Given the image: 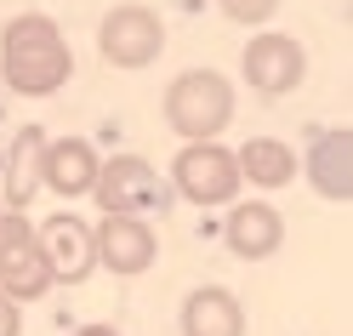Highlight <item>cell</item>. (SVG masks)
I'll return each mask as SVG.
<instances>
[{"instance_id":"cell-1","label":"cell","mask_w":353,"mask_h":336,"mask_svg":"<svg viewBox=\"0 0 353 336\" xmlns=\"http://www.w3.org/2000/svg\"><path fill=\"white\" fill-rule=\"evenodd\" d=\"M74 75L69 34L57 29V17L46 12H17L0 29V80L17 97H52L63 92V80Z\"/></svg>"},{"instance_id":"cell-2","label":"cell","mask_w":353,"mask_h":336,"mask_svg":"<svg viewBox=\"0 0 353 336\" xmlns=\"http://www.w3.org/2000/svg\"><path fill=\"white\" fill-rule=\"evenodd\" d=\"M234 80H223L216 69H188L165 86V126L176 131L183 143H205V137H223L234 126Z\"/></svg>"},{"instance_id":"cell-3","label":"cell","mask_w":353,"mask_h":336,"mask_svg":"<svg viewBox=\"0 0 353 336\" xmlns=\"http://www.w3.org/2000/svg\"><path fill=\"white\" fill-rule=\"evenodd\" d=\"M171 188L188 199V206H234L245 177L234 166V148H223L216 137L205 143H183L171 160Z\"/></svg>"},{"instance_id":"cell-4","label":"cell","mask_w":353,"mask_h":336,"mask_svg":"<svg viewBox=\"0 0 353 336\" xmlns=\"http://www.w3.org/2000/svg\"><path fill=\"white\" fill-rule=\"evenodd\" d=\"M97 52L108 69H148L165 52V23L160 12L143 6V0H125V6H108L97 23Z\"/></svg>"},{"instance_id":"cell-5","label":"cell","mask_w":353,"mask_h":336,"mask_svg":"<svg viewBox=\"0 0 353 336\" xmlns=\"http://www.w3.org/2000/svg\"><path fill=\"white\" fill-rule=\"evenodd\" d=\"M92 257L108 274L137 279V274L154 268V257H160V234H154V222L137 217V211H103V222L92 228Z\"/></svg>"},{"instance_id":"cell-6","label":"cell","mask_w":353,"mask_h":336,"mask_svg":"<svg viewBox=\"0 0 353 336\" xmlns=\"http://www.w3.org/2000/svg\"><path fill=\"white\" fill-rule=\"evenodd\" d=\"M57 279H52V262L46 251H40V239L29 228V217L23 211H6L0 217V290L17 302H34V297H46Z\"/></svg>"},{"instance_id":"cell-7","label":"cell","mask_w":353,"mask_h":336,"mask_svg":"<svg viewBox=\"0 0 353 336\" xmlns=\"http://www.w3.org/2000/svg\"><path fill=\"white\" fill-rule=\"evenodd\" d=\"M92 199L103 211H165V183L143 154H114V160H97V177H92Z\"/></svg>"},{"instance_id":"cell-8","label":"cell","mask_w":353,"mask_h":336,"mask_svg":"<svg viewBox=\"0 0 353 336\" xmlns=\"http://www.w3.org/2000/svg\"><path fill=\"white\" fill-rule=\"evenodd\" d=\"M239 75L251 80V92L262 97H285V92H296L302 75H307V52H302V40L296 34H251L245 40V52H239Z\"/></svg>"},{"instance_id":"cell-9","label":"cell","mask_w":353,"mask_h":336,"mask_svg":"<svg viewBox=\"0 0 353 336\" xmlns=\"http://www.w3.org/2000/svg\"><path fill=\"white\" fill-rule=\"evenodd\" d=\"M223 239L239 262H268L285 245V217L268 199H234L228 217H223Z\"/></svg>"},{"instance_id":"cell-10","label":"cell","mask_w":353,"mask_h":336,"mask_svg":"<svg viewBox=\"0 0 353 336\" xmlns=\"http://www.w3.org/2000/svg\"><path fill=\"white\" fill-rule=\"evenodd\" d=\"M97 177V148L85 137H46L40 148V188H52L57 199H85Z\"/></svg>"},{"instance_id":"cell-11","label":"cell","mask_w":353,"mask_h":336,"mask_svg":"<svg viewBox=\"0 0 353 336\" xmlns=\"http://www.w3.org/2000/svg\"><path fill=\"white\" fill-rule=\"evenodd\" d=\"M34 239H40V251H46L57 285H80V279L97 268V257H92V228H85L80 217H69V211H63V217H46V228H34Z\"/></svg>"},{"instance_id":"cell-12","label":"cell","mask_w":353,"mask_h":336,"mask_svg":"<svg viewBox=\"0 0 353 336\" xmlns=\"http://www.w3.org/2000/svg\"><path fill=\"white\" fill-rule=\"evenodd\" d=\"M307 183H314L325 199H336V206H347L353 199V131L347 126H330L314 137V148H307Z\"/></svg>"},{"instance_id":"cell-13","label":"cell","mask_w":353,"mask_h":336,"mask_svg":"<svg viewBox=\"0 0 353 336\" xmlns=\"http://www.w3.org/2000/svg\"><path fill=\"white\" fill-rule=\"evenodd\" d=\"M183 336H245V308L228 285H200L183 297Z\"/></svg>"},{"instance_id":"cell-14","label":"cell","mask_w":353,"mask_h":336,"mask_svg":"<svg viewBox=\"0 0 353 336\" xmlns=\"http://www.w3.org/2000/svg\"><path fill=\"white\" fill-rule=\"evenodd\" d=\"M234 166H239V177H245L251 188H285V183H296V148L279 143V137L239 143L234 148Z\"/></svg>"},{"instance_id":"cell-15","label":"cell","mask_w":353,"mask_h":336,"mask_svg":"<svg viewBox=\"0 0 353 336\" xmlns=\"http://www.w3.org/2000/svg\"><path fill=\"white\" fill-rule=\"evenodd\" d=\"M40 148H46V131L40 126H23L12 137V154H6V211H29V199L40 194Z\"/></svg>"},{"instance_id":"cell-16","label":"cell","mask_w":353,"mask_h":336,"mask_svg":"<svg viewBox=\"0 0 353 336\" xmlns=\"http://www.w3.org/2000/svg\"><path fill=\"white\" fill-rule=\"evenodd\" d=\"M279 6H285V0H216V12H223L228 23H239V29H262V23H274Z\"/></svg>"},{"instance_id":"cell-17","label":"cell","mask_w":353,"mask_h":336,"mask_svg":"<svg viewBox=\"0 0 353 336\" xmlns=\"http://www.w3.org/2000/svg\"><path fill=\"white\" fill-rule=\"evenodd\" d=\"M0 336H23V302L0 290Z\"/></svg>"},{"instance_id":"cell-18","label":"cell","mask_w":353,"mask_h":336,"mask_svg":"<svg viewBox=\"0 0 353 336\" xmlns=\"http://www.w3.org/2000/svg\"><path fill=\"white\" fill-rule=\"evenodd\" d=\"M69 336H120L114 325H80V330H69Z\"/></svg>"},{"instance_id":"cell-19","label":"cell","mask_w":353,"mask_h":336,"mask_svg":"<svg viewBox=\"0 0 353 336\" xmlns=\"http://www.w3.org/2000/svg\"><path fill=\"white\" fill-rule=\"evenodd\" d=\"M0 217H6V206H0Z\"/></svg>"}]
</instances>
